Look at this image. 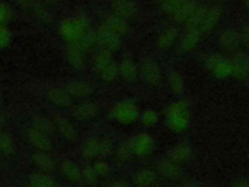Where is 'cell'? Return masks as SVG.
Here are the masks:
<instances>
[{"label":"cell","instance_id":"cell-1","mask_svg":"<svg viewBox=\"0 0 249 187\" xmlns=\"http://www.w3.org/2000/svg\"><path fill=\"white\" fill-rule=\"evenodd\" d=\"M167 126L175 132H182L190 124V111L186 102L180 100L168 106L165 113Z\"/></svg>","mask_w":249,"mask_h":187},{"label":"cell","instance_id":"cell-2","mask_svg":"<svg viewBox=\"0 0 249 187\" xmlns=\"http://www.w3.org/2000/svg\"><path fill=\"white\" fill-rule=\"evenodd\" d=\"M111 151L112 143L109 139L106 138H89L83 143L81 147L82 155L87 160L107 157L108 155H110Z\"/></svg>","mask_w":249,"mask_h":187},{"label":"cell","instance_id":"cell-3","mask_svg":"<svg viewBox=\"0 0 249 187\" xmlns=\"http://www.w3.org/2000/svg\"><path fill=\"white\" fill-rule=\"evenodd\" d=\"M203 63L205 67L217 78L226 79L231 75V60H228L221 54L213 53L208 54Z\"/></svg>","mask_w":249,"mask_h":187},{"label":"cell","instance_id":"cell-4","mask_svg":"<svg viewBox=\"0 0 249 187\" xmlns=\"http://www.w3.org/2000/svg\"><path fill=\"white\" fill-rule=\"evenodd\" d=\"M222 15L223 10L219 5H213L206 8L203 19L197 28L201 36H207L216 29L222 19Z\"/></svg>","mask_w":249,"mask_h":187},{"label":"cell","instance_id":"cell-5","mask_svg":"<svg viewBox=\"0 0 249 187\" xmlns=\"http://www.w3.org/2000/svg\"><path fill=\"white\" fill-rule=\"evenodd\" d=\"M131 152L137 157H146L154 150V139L146 132H139L127 141Z\"/></svg>","mask_w":249,"mask_h":187},{"label":"cell","instance_id":"cell-6","mask_svg":"<svg viewBox=\"0 0 249 187\" xmlns=\"http://www.w3.org/2000/svg\"><path fill=\"white\" fill-rule=\"evenodd\" d=\"M95 39L96 44L101 49H105L110 52L119 50L122 45L121 36L103 26L102 24L95 31Z\"/></svg>","mask_w":249,"mask_h":187},{"label":"cell","instance_id":"cell-7","mask_svg":"<svg viewBox=\"0 0 249 187\" xmlns=\"http://www.w3.org/2000/svg\"><path fill=\"white\" fill-rule=\"evenodd\" d=\"M138 72L141 79L149 86L156 87L161 81L160 68L153 59H144L138 68Z\"/></svg>","mask_w":249,"mask_h":187},{"label":"cell","instance_id":"cell-8","mask_svg":"<svg viewBox=\"0 0 249 187\" xmlns=\"http://www.w3.org/2000/svg\"><path fill=\"white\" fill-rule=\"evenodd\" d=\"M112 116L122 124H130L138 117V108L132 101H122L112 109Z\"/></svg>","mask_w":249,"mask_h":187},{"label":"cell","instance_id":"cell-9","mask_svg":"<svg viewBox=\"0 0 249 187\" xmlns=\"http://www.w3.org/2000/svg\"><path fill=\"white\" fill-rule=\"evenodd\" d=\"M231 75L242 82H249V56L243 52H236L231 59Z\"/></svg>","mask_w":249,"mask_h":187},{"label":"cell","instance_id":"cell-10","mask_svg":"<svg viewBox=\"0 0 249 187\" xmlns=\"http://www.w3.org/2000/svg\"><path fill=\"white\" fill-rule=\"evenodd\" d=\"M24 136L26 141L36 150L46 152H51L53 150V143L50 139V136L44 134L33 127L26 129Z\"/></svg>","mask_w":249,"mask_h":187},{"label":"cell","instance_id":"cell-11","mask_svg":"<svg viewBox=\"0 0 249 187\" xmlns=\"http://www.w3.org/2000/svg\"><path fill=\"white\" fill-rule=\"evenodd\" d=\"M101 24L120 36L125 35L129 31V25L126 19L113 13L104 15L101 20Z\"/></svg>","mask_w":249,"mask_h":187},{"label":"cell","instance_id":"cell-12","mask_svg":"<svg viewBox=\"0 0 249 187\" xmlns=\"http://www.w3.org/2000/svg\"><path fill=\"white\" fill-rule=\"evenodd\" d=\"M157 173L168 180H179L182 176L179 165L170 161L169 159L162 160L157 164Z\"/></svg>","mask_w":249,"mask_h":187},{"label":"cell","instance_id":"cell-13","mask_svg":"<svg viewBox=\"0 0 249 187\" xmlns=\"http://www.w3.org/2000/svg\"><path fill=\"white\" fill-rule=\"evenodd\" d=\"M241 44L239 33L232 29H226L219 36L220 47L227 52H234Z\"/></svg>","mask_w":249,"mask_h":187},{"label":"cell","instance_id":"cell-14","mask_svg":"<svg viewBox=\"0 0 249 187\" xmlns=\"http://www.w3.org/2000/svg\"><path fill=\"white\" fill-rule=\"evenodd\" d=\"M31 161L39 169L48 173L53 171L56 167L55 161L49 154V152L46 151L36 150L31 155Z\"/></svg>","mask_w":249,"mask_h":187},{"label":"cell","instance_id":"cell-15","mask_svg":"<svg viewBox=\"0 0 249 187\" xmlns=\"http://www.w3.org/2000/svg\"><path fill=\"white\" fill-rule=\"evenodd\" d=\"M113 14L124 19H132L136 14V6L131 0H113L111 3Z\"/></svg>","mask_w":249,"mask_h":187},{"label":"cell","instance_id":"cell-16","mask_svg":"<svg viewBox=\"0 0 249 187\" xmlns=\"http://www.w3.org/2000/svg\"><path fill=\"white\" fill-rule=\"evenodd\" d=\"M201 38V34L196 28H186V32L183 34L179 48L183 53H190L194 51Z\"/></svg>","mask_w":249,"mask_h":187},{"label":"cell","instance_id":"cell-17","mask_svg":"<svg viewBox=\"0 0 249 187\" xmlns=\"http://www.w3.org/2000/svg\"><path fill=\"white\" fill-rule=\"evenodd\" d=\"M197 4L198 3L196 0H181L171 14L173 19L176 22L185 23L190 15L197 6Z\"/></svg>","mask_w":249,"mask_h":187},{"label":"cell","instance_id":"cell-18","mask_svg":"<svg viewBox=\"0 0 249 187\" xmlns=\"http://www.w3.org/2000/svg\"><path fill=\"white\" fill-rule=\"evenodd\" d=\"M64 90L71 97L75 98H85L92 94L91 86L82 81H72L66 84Z\"/></svg>","mask_w":249,"mask_h":187},{"label":"cell","instance_id":"cell-19","mask_svg":"<svg viewBox=\"0 0 249 187\" xmlns=\"http://www.w3.org/2000/svg\"><path fill=\"white\" fill-rule=\"evenodd\" d=\"M46 96L49 102L58 107H68L72 103V97L65 90L59 88H52L48 90Z\"/></svg>","mask_w":249,"mask_h":187},{"label":"cell","instance_id":"cell-20","mask_svg":"<svg viewBox=\"0 0 249 187\" xmlns=\"http://www.w3.org/2000/svg\"><path fill=\"white\" fill-rule=\"evenodd\" d=\"M167 157L177 165L186 164L192 158V149L185 143L177 144L168 151Z\"/></svg>","mask_w":249,"mask_h":187},{"label":"cell","instance_id":"cell-21","mask_svg":"<svg viewBox=\"0 0 249 187\" xmlns=\"http://www.w3.org/2000/svg\"><path fill=\"white\" fill-rule=\"evenodd\" d=\"M98 112V106L93 101H84L79 104L73 111V115L77 120L88 121L95 117Z\"/></svg>","mask_w":249,"mask_h":187},{"label":"cell","instance_id":"cell-22","mask_svg":"<svg viewBox=\"0 0 249 187\" xmlns=\"http://www.w3.org/2000/svg\"><path fill=\"white\" fill-rule=\"evenodd\" d=\"M119 72L120 76L124 81L133 82L137 77L138 68L131 57L125 56L122 59L121 63L119 64Z\"/></svg>","mask_w":249,"mask_h":187},{"label":"cell","instance_id":"cell-23","mask_svg":"<svg viewBox=\"0 0 249 187\" xmlns=\"http://www.w3.org/2000/svg\"><path fill=\"white\" fill-rule=\"evenodd\" d=\"M54 125L66 140L74 141L77 138V131L67 118L57 115L54 119Z\"/></svg>","mask_w":249,"mask_h":187},{"label":"cell","instance_id":"cell-24","mask_svg":"<svg viewBox=\"0 0 249 187\" xmlns=\"http://www.w3.org/2000/svg\"><path fill=\"white\" fill-rule=\"evenodd\" d=\"M66 57L68 62L77 69L84 68L86 64L84 50L81 46H77V45L69 46L66 50Z\"/></svg>","mask_w":249,"mask_h":187},{"label":"cell","instance_id":"cell-25","mask_svg":"<svg viewBox=\"0 0 249 187\" xmlns=\"http://www.w3.org/2000/svg\"><path fill=\"white\" fill-rule=\"evenodd\" d=\"M61 173L70 182L79 183L82 181V169L70 160H65L61 163Z\"/></svg>","mask_w":249,"mask_h":187},{"label":"cell","instance_id":"cell-26","mask_svg":"<svg viewBox=\"0 0 249 187\" xmlns=\"http://www.w3.org/2000/svg\"><path fill=\"white\" fill-rule=\"evenodd\" d=\"M178 36V29L174 26H169L160 33L157 38V47L160 50L169 49L175 42Z\"/></svg>","mask_w":249,"mask_h":187},{"label":"cell","instance_id":"cell-27","mask_svg":"<svg viewBox=\"0 0 249 187\" xmlns=\"http://www.w3.org/2000/svg\"><path fill=\"white\" fill-rule=\"evenodd\" d=\"M157 178V171L151 168H142L135 172L132 181L136 186H151L155 184Z\"/></svg>","mask_w":249,"mask_h":187},{"label":"cell","instance_id":"cell-28","mask_svg":"<svg viewBox=\"0 0 249 187\" xmlns=\"http://www.w3.org/2000/svg\"><path fill=\"white\" fill-rule=\"evenodd\" d=\"M28 184L35 187H53L58 185L56 179L48 172H36L29 176Z\"/></svg>","mask_w":249,"mask_h":187},{"label":"cell","instance_id":"cell-29","mask_svg":"<svg viewBox=\"0 0 249 187\" xmlns=\"http://www.w3.org/2000/svg\"><path fill=\"white\" fill-rule=\"evenodd\" d=\"M32 123H33V126H32L33 128H35L36 130H38L39 131L43 132L48 136H52L56 130L54 123H53L50 119L46 118L45 116L34 117Z\"/></svg>","mask_w":249,"mask_h":187},{"label":"cell","instance_id":"cell-30","mask_svg":"<svg viewBox=\"0 0 249 187\" xmlns=\"http://www.w3.org/2000/svg\"><path fill=\"white\" fill-rule=\"evenodd\" d=\"M167 80H168L169 89L174 94H177V95L183 94L185 91V83H184L183 77L180 75L179 72L175 70L170 71L168 74Z\"/></svg>","mask_w":249,"mask_h":187},{"label":"cell","instance_id":"cell-31","mask_svg":"<svg viewBox=\"0 0 249 187\" xmlns=\"http://www.w3.org/2000/svg\"><path fill=\"white\" fill-rule=\"evenodd\" d=\"M112 61V52L101 49L93 57V68L97 72H101Z\"/></svg>","mask_w":249,"mask_h":187},{"label":"cell","instance_id":"cell-32","mask_svg":"<svg viewBox=\"0 0 249 187\" xmlns=\"http://www.w3.org/2000/svg\"><path fill=\"white\" fill-rule=\"evenodd\" d=\"M206 8L207 7L204 5L197 4L196 9L193 11V13L190 15V17L188 18V19L185 22L186 28H196L197 29L202 19H203Z\"/></svg>","mask_w":249,"mask_h":187},{"label":"cell","instance_id":"cell-33","mask_svg":"<svg viewBox=\"0 0 249 187\" xmlns=\"http://www.w3.org/2000/svg\"><path fill=\"white\" fill-rule=\"evenodd\" d=\"M16 153L15 145L9 134L0 131V155L12 157Z\"/></svg>","mask_w":249,"mask_h":187},{"label":"cell","instance_id":"cell-34","mask_svg":"<svg viewBox=\"0 0 249 187\" xmlns=\"http://www.w3.org/2000/svg\"><path fill=\"white\" fill-rule=\"evenodd\" d=\"M119 75V64L113 60L100 72L101 78L107 82L115 81Z\"/></svg>","mask_w":249,"mask_h":187},{"label":"cell","instance_id":"cell-35","mask_svg":"<svg viewBox=\"0 0 249 187\" xmlns=\"http://www.w3.org/2000/svg\"><path fill=\"white\" fill-rule=\"evenodd\" d=\"M98 174L94 170L93 167L88 166L82 169V181L88 185H95L97 183Z\"/></svg>","mask_w":249,"mask_h":187},{"label":"cell","instance_id":"cell-36","mask_svg":"<svg viewBox=\"0 0 249 187\" xmlns=\"http://www.w3.org/2000/svg\"><path fill=\"white\" fill-rule=\"evenodd\" d=\"M159 116L156 111L152 109L145 110L141 115V122L146 127H152L155 126L158 123Z\"/></svg>","mask_w":249,"mask_h":187},{"label":"cell","instance_id":"cell-37","mask_svg":"<svg viewBox=\"0 0 249 187\" xmlns=\"http://www.w3.org/2000/svg\"><path fill=\"white\" fill-rule=\"evenodd\" d=\"M161 11L167 15H171L181 0H157Z\"/></svg>","mask_w":249,"mask_h":187},{"label":"cell","instance_id":"cell-38","mask_svg":"<svg viewBox=\"0 0 249 187\" xmlns=\"http://www.w3.org/2000/svg\"><path fill=\"white\" fill-rule=\"evenodd\" d=\"M131 149L127 142L123 143L118 149H117V157L120 161H127L132 157Z\"/></svg>","mask_w":249,"mask_h":187},{"label":"cell","instance_id":"cell-39","mask_svg":"<svg viewBox=\"0 0 249 187\" xmlns=\"http://www.w3.org/2000/svg\"><path fill=\"white\" fill-rule=\"evenodd\" d=\"M92 167L99 176H107L110 172V168L108 164L103 161H97Z\"/></svg>","mask_w":249,"mask_h":187},{"label":"cell","instance_id":"cell-40","mask_svg":"<svg viewBox=\"0 0 249 187\" xmlns=\"http://www.w3.org/2000/svg\"><path fill=\"white\" fill-rule=\"evenodd\" d=\"M94 44H96V39H95V32H88L85 34V36L82 39V45L81 47L83 50L85 49H89L91 48Z\"/></svg>","mask_w":249,"mask_h":187},{"label":"cell","instance_id":"cell-41","mask_svg":"<svg viewBox=\"0 0 249 187\" xmlns=\"http://www.w3.org/2000/svg\"><path fill=\"white\" fill-rule=\"evenodd\" d=\"M239 36H240L241 43L245 46L246 49L249 50V25H244L241 28L239 32Z\"/></svg>","mask_w":249,"mask_h":187},{"label":"cell","instance_id":"cell-42","mask_svg":"<svg viewBox=\"0 0 249 187\" xmlns=\"http://www.w3.org/2000/svg\"><path fill=\"white\" fill-rule=\"evenodd\" d=\"M110 186H114V187H124L128 185V182L125 181L124 179H114L111 182H109Z\"/></svg>","mask_w":249,"mask_h":187},{"label":"cell","instance_id":"cell-43","mask_svg":"<svg viewBox=\"0 0 249 187\" xmlns=\"http://www.w3.org/2000/svg\"><path fill=\"white\" fill-rule=\"evenodd\" d=\"M236 185H239V186H249V182H236Z\"/></svg>","mask_w":249,"mask_h":187},{"label":"cell","instance_id":"cell-44","mask_svg":"<svg viewBox=\"0 0 249 187\" xmlns=\"http://www.w3.org/2000/svg\"><path fill=\"white\" fill-rule=\"evenodd\" d=\"M244 2H245V5H246L247 9L249 10V0H244Z\"/></svg>","mask_w":249,"mask_h":187},{"label":"cell","instance_id":"cell-45","mask_svg":"<svg viewBox=\"0 0 249 187\" xmlns=\"http://www.w3.org/2000/svg\"><path fill=\"white\" fill-rule=\"evenodd\" d=\"M47 3H54L56 0H45Z\"/></svg>","mask_w":249,"mask_h":187},{"label":"cell","instance_id":"cell-46","mask_svg":"<svg viewBox=\"0 0 249 187\" xmlns=\"http://www.w3.org/2000/svg\"><path fill=\"white\" fill-rule=\"evenodd\" d=\"M2 127V118H0V129Z\"/></svg>","mask_w":249,"mask_h":187},{"label":"cell","instance_id":"cell-47","mask_svg":"<svg viewBox=\"0 0 249 187\" xmlns=\"http://www.w3.org/2000/svg\"><path fill=\"white\" fill-rule=\"evenodd\" d=\"M1 165H2V160H1V158H0V167H1Z\"/></svg>","mask_w":249,"mask_h":187}]
</instances>
